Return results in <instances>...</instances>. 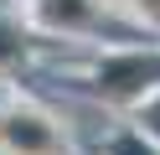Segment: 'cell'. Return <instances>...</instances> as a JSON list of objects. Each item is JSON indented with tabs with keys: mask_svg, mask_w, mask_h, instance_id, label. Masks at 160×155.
I'll use <instances>...</instances> for the list:
<instances>
[{
	"mask_svg": "<svg viewBox=\"0 0 160 155\" xmlns=\"http://www.w3.org/2000/svg\"><path fill=\"white\" fill-rule=\"evenodd\" d=\"M150 83H160V57L129 52V57H108L98 67V93L103 98H139Z\"/></svg>",
	"mask_w": 160,
	"mask_h": 155,
	"instance_id": "obj_1",
	"label": "cell"
},
{
	"mask_svg": "<svg viewBox=\"0 0 160 155\" xmlns=\"http://www.w3.org/2000/svg\"><path fill=\"white\" fill-rule=\"evenodd\" d=\"M0 150L5 155H52L57 150V129L42 119V114H0Z\"/></svg>",
	"mask_w": 160,
	"mask_h": 155,
	"instance_id": "obj_2",
	"label": "cell"
},
{
	"mask_svg": "<svg viewBox=\"0 0 160 155\" xmlns=\"http://www.w3.org/2000/svg\"><path fill=\"white\" fill-rule=\"evenodd\" d=\"M42 26H52V31H88V26H98V5L93 0H42Z\"/></svg>",
	"mask_w": 160,
	"mask_h": 155,
	"instance_id": "obj_3",
	"label": "cell"
},
{
	"mask_svg": "<svg viewBox=\"0 0 160 155\" xmlns=\"http://www.w3.org/2000/svg\"><path fill=\"white\" fill-rule=\"evenodd\" d=\"M16 57H21V36L11 31V21L0 16V67H5V62H16Z\"/></svg>",
	"mask_w": 160,
	"mask_h": 155,
	"instance_id": "obj_4",
	"label": "cell"
},
{
	"mask_svg": "<svg viewBox=\"0 0 160 155\" xmlns=\"http://www.w3.org/2000/svg\"><path fill=\"white\" fill-rule=\"evenodd\" d=\"M114 155H150V150H145L139 140H119V150H114Z\"/></svg>",
	"mask_w": 160,
	"mask_h": 155,
	"instance_id": "obj_5",
	"label": "cell"
},
{
	"mask_svg": "<svg viewBox=\"0 0 160 155\" xmlns=\"http://www.w3.org/2000/svg\"><path fill=\"white\" fill-rule=\"evenodd\" d=\"M145 124H150V134H160V103H150V114H145Z\"/></svg>",
	"mask_w": 160,
	"mask_h": 155,
	"instance_id": "obj_6",
	"label": "cell"
},
{
	"mask_svg": "<svg viewBox=\"0 0 160 155\" xmlns=\"http://www.w3.org/2000/svg\"><path fill=\"white\" fill-rule=\"evenodd\" d=\"M145 10H150V16H160V0H145Z\"/></svg>",
	"mask_w": 160,
	"mask_h": 155,
	"instance_id": "obj_7",
	"label": "cell"
}]
</instances>
